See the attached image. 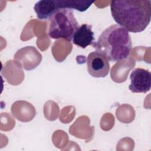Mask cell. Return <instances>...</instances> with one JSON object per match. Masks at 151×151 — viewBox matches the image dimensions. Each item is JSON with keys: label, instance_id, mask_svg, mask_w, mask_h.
I'll return each mask as SVG.
<instances>
[{"label": "cell", "instance_id": "8992f818", "mask_svg": "<svg viewBox=\"0 0 151 151\" xmlns=\"http://www.w3.org/2000/svg\"><path fill=\"white\" fill-rule=\"evenodd\" d=\"M129 89L132 93H146L150 90L151 73L147 70L137 68L132 71Z\"/></svg>", "mask_w": 151, "mask_h": 151}, {"label": "cell", "instance_id": "7a4b0ae2", "mask_svg": "<svg viewBox=\"0 0 151 151\" xmlns=\"http://www.w3.org/2000/svg\"><path fill=\"white\" fill-rule=\"evenodd\" d=\"M92 46L109 61H120L129 55L132 41L126 29L118 25H111L102 32Z\"/></svg>", "mask_w": 151, "mask_h": 151}, {"label": "cell", "instance_id": "52a82bcc", "mask_svg": "<svg viewBox=\"0 0 151 151\" xmlns=\"http://www.w3.org/2000/svg\"><path fill=\"white\" fill-rule=\"evenodd\" d=\"M91 28V25L86 24L80 26L73 35L72 39L73 44L82 48L93 45L94 42V37Z\"/></svg>", "mask_w": 151, "mask_h": 151}, {"label": "cell", "instance_id": "3957f363", "mask_svg": "<svg viewBox=\"0 0 151 151\" xmlns=\"http://www.w3.org/2000/svg\"><path fill=\"white\" fill-rule=\"evenodd\" d=\"M48 35L52 39H64L71 41L76 30L80 27L71 9L57 10L49 19Z\"/></svg>", "mask_w": 151, "mask_h": 151}, {"label": "cell", "instance_id": "5b68a950", "mask_svg": "<svg viewBox=\"0 0 151 151\" xmlns=\"http://www.w3.org/2000/svg\"><path fill=\"white\" fill-rule=\"evenodd\" d=\"M14 58L25 70L30 71L40 64L42 56L34 47L27 46L18 50Z\"/></svg>", "mask_w": 151, "mask_h": 151}, {"label": "cell", "instance_id": "6da1fadb", "mask_svg": "<svg viewBox=\"0 0 151 151\" xmlns=\"http://www.w3.org/2000/svg\"><path fill=\"white\" fill-rule=\"evenodd\" d=\"M111 16L118 25L128 32L144 31L150 21V0H114L110 2Z\"/></svg>", "mask_w": 151, "mask_h": 151}, {"label": "cell", "instance_id": "277c9868", "mask_svg": "<svg viewBox=\"0 0 151 151\" xmlns=\"http://www.w3.org/2000/svg\"><path fill=\"white\" fill-rule=\"evenodd\" d=\"M87 66L89 74L96 78L105 77L110 71L109 60L97 51H93L88 55Z\"/></svg>", "mask_w": 151, "mask_h": 151}]
</instances>
